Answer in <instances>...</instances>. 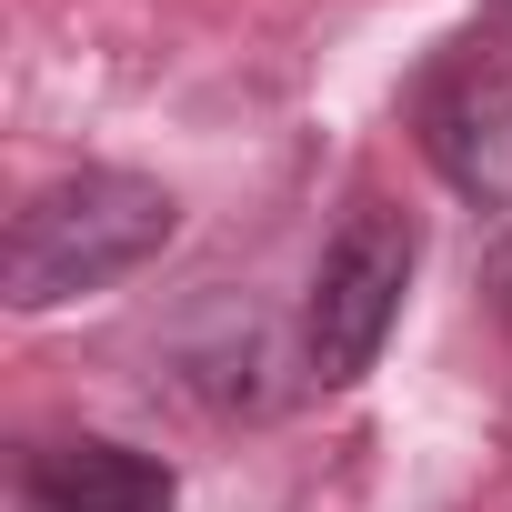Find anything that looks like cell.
<instances>
[{
	"mask_svg": "<svg viewBox=\"0 0 512 512\" xmlns=\"http://www.w3.org/2000/svg\"><path fill=\"white\" fill-rule=\"evenodd\" d=\"M171 502H181L171 462L131 442H51L21 462V492H11V512H171Z\"/></svg>",
	"mask_w": 512,
	"mask_h": 512,
	"instance_id": "277c9868",
	"label": "cell"
},
{
	"mask_svg": "<svg viewBox=\"0 0 512 512\" xmlns=\"http://www.w3.org/2000/svg\"><path fill=\"white\" fill-rule=\"evenodd\" d=\"M492 292L512 302V231H502V251H492Z\"/></svg>",
	"mask_w": 512,
	"mask_h": 512,
	"instance_id": "5b68a950",
	"label": "cell"
},
{
	"mask_svg": "<svg viewBox=\"0 0 512 512\" xmlns=\"http://www.w3.org/2000/svg\"><path fill=\"white\" fill-rule=\"evenodd\" d=\"M412 262H422V241L382 201H362L332 231L322 272H312V302H302V362H312L322 392H342V382H362L382 362V342L402 322V292H412Z\"/></svg>",
	"mask_w": 512,
	"mask_h": 512,
	"instance_id": "7a4b0ae2",
	"label": "cell"
},
{
	"mask_svg": "<svg viewBox=\"0 0 512 512\" xmlns=\"http://www.w3.org/2000/svg\"><path fill=\"white\" fill-rule=\"evenodd\" d=\"M492 51L512 61V0H492Z\"/></svg>",
	"mask_w": 512,
	"mask_h": 512,
	"instance_id": "8992f818",
	"label": "cell"
},
{
	"mask_svg": "<svg viewBox=\"0 0 512 512\" xmlns=\"http://www.w3.org/2000/svg\"><path fill=\"white\" fill-rule=\"evenodd\" d=\"M412 141L472 211L512 221V61L502 51H442L412 81Z\"/></svg>",
	"mask_w": 512,
	"mask_h": 512,
	"instance_id": "3957f363",
	"label": "cell"
},
{
	"mask_svg": "<svg viewBox=\"0 0 512 512\" xmlns=\"http://www.w3.org/2000/svg\"><path fill=\"white\" fill-rule=\"evenodd\" d=\"M171 231H181V201L161 181H141V171H61L11 211L0 292H11V312L91 302V292L131 282Z\"/></svg>",
	"mask_w": 512,
	"mask_h": 512,
	"instance_id": "6da1fadb",
	"label": "cell"
}]
</instances>
